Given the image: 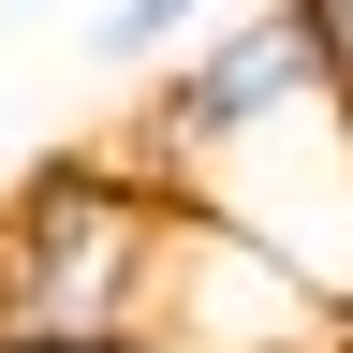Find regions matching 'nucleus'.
<instances>
[{"label": "nucleus", "instance_id": "39448f33", "mask_svg": "<svg viewBox=\"0 0 353 353\" xmlns=\"http://www.w3.org/2000/svg\"><path fill=\"white\" fill-rule=\"evenodd\" d=\"M324 30H339V59H353V0H324Z\"/></svg>", "mask_w": 353, "mask_h": 353}, {"label": "nucleus", "instance_id": "f257e3e1", "mask_svg": "<svg viewBox=\"0 0 353 353\" xmlns=\"http://www.w3.org/2000/svg\"><path fill=\"white\" fill-rule=\"evenodd\" d=\"M132 162L176 206L236 221V236L294 250L309 280L353 294V59H339L324 0H250L176 74H148Z\"/></svg>", "mask_w": 353, "mask_h": 353}, {"label": "nucleus", "instance_id": "7ed1b4c3", "mask_svg": "<svg viewBox=\"0 0 353 353\" xmlns=\"http://www.w3.org/2000/svg\"><path fill=\"white\" fill-rule=\"evenodd\" d=\"M162 353H353V294L236 221L176 206L162 221Z\"/></svg>", "mask_w": 353, "mask_h": 353}, {"label": "nucleus", "instance_id": "20e7f679", "mask_svg": "<svg viewBox=\"0 0 353 353\" xmlns=\"http://www.w3.org/2000/svg\"><path fill=\"white\" fill-rule=\"evenodd\" d=\"M206 15H221V0H118V15L88 30V59H118V74H132V59H162V44H176V30H206Z\"/></svg>", "mask_w": 353, "mask_h": 353}, {"label": "nucleus", "instance_id": "f03ea898", "mask_svg": "<svg viewBox=\"0 0 353 353\" xmlns=\"http://www.w3.org/2000/svg\"><path fill=\"white\" fill-rule=\"evenodd\" d=\"M176 192L132 148H59L0 192V353H162Z\"/></svg>", "mask_w": 353, "mask_h": 353}]
</instances>
